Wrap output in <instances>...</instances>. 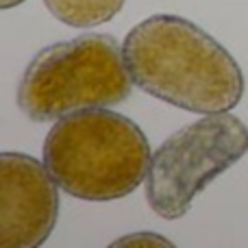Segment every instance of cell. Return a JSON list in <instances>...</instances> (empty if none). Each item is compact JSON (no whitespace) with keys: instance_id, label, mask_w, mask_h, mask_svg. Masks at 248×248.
Here are the masks:
<instances>
[{"instance_id":"obj_1","label":"cell","mask_w":248,"mask_h":248,"mask_svg":"<svg viewBox=\"0 0 248 248\" xmlns=\"http://www.w3.org/2000/svg\"><path fill=\"white\" fill-rule=\"evenodd\" d=\"M122 52L140 90L185 111H231L244 96V74L235 59L185 17H146L126 35Z\"/></svg>"},{"instance_id":"obj_2","label":"cell","mask_w":248,"mask_h":248,"mask_svg":"<svg viewBox=\"0 0 248 248\" xmlns=\"http://www.w3.org/2000/svg\"><path fill=\"white\" fill-rule=\"evenodd\" d=\"M144 131L107 107L63 116L44 141V166L63 192L81 201H116L141 185L150 168Z\"/></svg>"},{"instance_id":"obj_3","label":"cell","mask_w":248,"mask_h":248,"mask_svg":"<svg viewBox=\"0 0 248 248\" xmlns=\"http://www.w3.org/2000/svg\"><path fill=\"white\" fill-rule=\"evenodd\" d=\"M131 74L111 35L87 33L39 50L17 85L29 120L50 122L81 109L111 107L131 94Z\"/></svg>"},{"instance_id":"obj_4","label":"cell","mask_w":248,"mask_h":248,"mask_svg":"<svg viewBox=\"0 0 248 248\" xmlns=\"http://www.w3.org/2000/svg\"><path fill=\"white\" fill-rule=\"evenodd\" d=\"M248 150V128L229 111L205 113L172 133L150 159L146 201L163 220H179L194 198Z\"/></svg>"},{"instance_id":"obj_5","label":"cell","mask_w":248,"mask_h":248,"mask_svg":"<svg viewBox=\"0 0 248 248\" xmlns=\"http://www.w3.org/2000/svg\"><path fill=\"white\" fill-rule=\"evenodd\" d=\"M57 181L31 155H0V248H35L59 218Z\"/></svg>"},{"instance_id":"obj_6","label":"cell","mask_w":248,"mask_h":248,"mask_svg":"<svg viewBox=\"0 0 248 248\" xmlns=\"http://www.w3.org/2000/svg\"><path fill=\"white\" fill-rule=\"evenodd\" d=\"M44 2L48 11L63 24L87 29L116 17L126 0H44Z\"/></svg>"},{"instance_id":"obj_7","label":"cell","mask_w":248,"mask_h":248,"mask_svg":"<svg viewBox=\"0 0 248 248\" xmlns=\"http://www.w3.org/2000/svg\"><path fill=\"white\" fill-rule=\"evenodd\" d=\"M113 246H172V242H168L166 237L157 235V233H133V235H124L116 240Z\"/></svg>"},{"instance_id":"obj_8","label":"cell","mask_w":248,"mask_h":248,"mask_svg":"<svg viewBox=\"0 0 248 248\" xmlns=\"http://www.w3.org/2000/svg\"><path fill=\"white\" fill-rule=\"evenodd\" d=\"M20 2H24V0H0V7L11 9V7H16V4H20Z\"/></svg>"}]
</instances>
